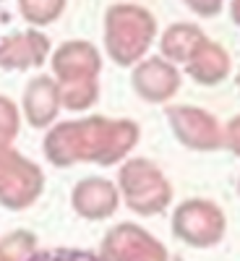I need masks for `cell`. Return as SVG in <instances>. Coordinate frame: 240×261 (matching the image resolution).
I'll use <instances>...</instances> for the list:
<instances>
[{
	"label": "cell",
	"instance_id": "7",
	"mask_svg": "<svg viewBox=\"0 0 240 261\" xmlns=\"http://www.w3.org/2000/svg\"><path fill=\"white\" fill-rule=\"evenodd\" d=\"M167 123L178 141L196 151H211L225 144V130L220 128L214 115H209L201 107H188V105H172L165 110Z\"/></svg>",
	"mask_w": 240,
	"mask_h": 261
},
{
	"label": "cell",
	"instance_id": "15",
	"mask_svg": "<svg viewBox=\"0 0 240 261\" xmlns=\"http://www.w3.org/2000/svg\"><path fill=\"white\" fill-rule=\"evenodd\" d=\"M18 11L29 27H47L60 18L65 0H18Z\"/></svg>",
	"mask_w": 240,
	"mask_h": 261
},
{
	"label": "cell",
	"instance_id": "12",
	"mask_svg": "<svg viewBox=\"0 0 240 261\" xmlns=\"http://www.w3.org/2000/svg\"><path fill=\"white\" fill-rule=\"evenodd\" d=\"M60 89L52 76H34L24 89V118L32 128H47L60 113Z\"/></svg>",
	"mask_w": 240,
	"mask_h": 261
},
{
	"label": "cell",
	"instance_id": "13",
	"mask_svg": "<svg viewBox=\"0 0 240 261\" xmlns=\"http://www.w3.org/2000/svg\"><path fill=\"white\" fill-rule=\"evenodd\" d=\"M188 76L193 81H199L204 86H214L220 84L230 76V55L225 53L222 45H217V42H204V45L199 47V53H196L188 63Z\"/></svg>",
	"mask_w": 240,
	"mask_h": 261
},
{
	"label": "cell",
	"instance_id": "6",
	"mask_svg": "<svg viewBox=\"0 0 240 261\" xmlns=\"http://www.w3.org/2000/svg\"><path fill=\"white\" fill-rule=\"evenodd\" d=\"M45 186L42 170L24 160L11 144L0 146V204L6 209H26L32 206Z\"/></svg>",
	"mask_w": 240,
	"mask_h": 261
},
{
	"label": "cell",
	"instance_id": "19",
	"mask_svg": "<svg viewBox=\"0 0 240 261\" xmlns=\"http://www.w3.org/2000/svg\"><path fill=\"white\" fill-rule=\"evenodd\" d=\"M188 8L196 13V16H204V18H211L222 11V3L225 0H185Z\"/></svg>",
	"mask_w": 240,
	"mask_h": 261
},
{
	"label": "cell",
	"instance_id": "4",
	"mask_svg": "<svg viewBox=\"0 0 240 261\" xmlns=\"http://www.w3.org/2000/svg\"><path fill=\"white\" fill-rule=\"evenodd\" d=\"M118 193L125 199V206L136 214L151 217L167 209L172 201V186L162 170L144 157L128 160L118 178Z\"/></svg>",
	"mask_w": 240,
	"mask_h": 261
},
{
	"label": "cell",
	"instance_id": "5",
	"mask_svg": "<svg viewBox=\"0 0 240 261\" xmlns=\"http://www.w3.org/2000/svg\"><path fill=\"white\" fill-rule=\"evenodd\" d=\"M227 217L214 201L206 199H188L172 214V232L185 246L193 248H211L225 238Z\"/></svg>",
	"mask_w": 240,
	"mask_h": 261
},
{
	"label": "cell",
	"instance_id": "1",
	"mask_svg": "<svg viewBox=\"0 0 240 261\" xmlns=\"http://www.w3.org/2000/svg\"><path fill=\"white\" fill-rule=\"evenodd\" d=\"M139 141V125L130 120H107L102 115L63 123L45 136V157L55 167L76 162L113 165Z\"/></svg>",
	"mask_w": 240,
	"mask_h": 261
},
{
	"label": "cell",
	"instance_id": "14",
	"mask_svg": "<svg viewBox=\"0 0 240 261\" xmlns=\"http://www.w3.org/2000/svg\"><path fill=\"white\" fill-rule=\"evenodd\" d=\"M206 42L204 32L193 24H172L165 34H162V58L170 63H188L199 47Z\"/></svg>",
	"mask_w": 240,
	"mask_h": 261
},
{
	"label": "cell",
	"instance_id": "16",
	"mask_svg": "<svg viewBox=\"0 0 240 261\" xmlns=\"http://www.w3.org/2000/svg\"><path fill=\"white\" fill-rule=\"evenodd\" d=\"M37 248V238L29 230H16L0 243V261H26V256Z\"/></svg>",
	"mask_w": 240,
	"mask_h": 261
},
{
	"label": "cell",
	"instance_id": "3",
	"mask_svg": "<svg viewBox=\"0 0 240 261\" xmlns=\"http://www.w3.org/2000/svg\"><path fill=\"white\" fill-rule=\"evenodd\" d=\"M157 34V21L146 8L130 6V3H118L104 13V47L113 63L134 65L136 60L144 58L149 50L151 39Z\"/></svg>",
	"mask_w": 240,
	"mask_h": 261
},
{
	"label": "cell",
	"instance_id": "18",
	"mask_svg": "<svg viewBox=\"0 0 240 261\" xmlns=\"http://www.w3.org/2000/svg\"><path fill=\"white\" fill-rule=\"evenodd\" d=\"M18 136V107L13 99L0 97V146L11 144Z\"/></svg>",
	"mask_w": 240,
	"mask_h": 261
},
{
	"label": "cell",
	"instance_id": "17",
	"mask_svg": "<svg viewBox=\"0 0 240 261\" xmlns=\"http://www.w3.org/2000/svg\"><path fill=\"white\" fill-rule=\"evenodd\" d=\"M26 261H104L99 253H92L86 248H65V246H58V248H34Z\"/></svg>",
	"mask_w": 240,
	"mask_h": 261
},
{
	"label": "cell",
	"instance_id": "11",
	"mask_svg": "<svg viewBox=\"0 0 240 261\" xmlns=\"http://www.w3.org/2000/svg\"><path fill=\"white\" fill-rule=\"evenodd\" d=\"M50 55V39L39 29H26L11 34L0 42V65L6 71H26L37 68Z\"/></svg>",
	"mask_w": 240,
	"mask_h": 261
},
{
	"label": "cell",
	"instance_id": "10",
	"mask_svg": "<svg viewBox=\"0 0 240 261\" xmlns=\"http://www.w3.org/2000/svg\"><path fill=\"white\" fill-rule=\"evenodd\" d=\"M118 204H120L118 186L107 178H84L76 183V188L71 193L73 212L92 222L107 220L110 214H115Z\"/></svg>",
	"mask_w": 240,
	"mask_h": 261
},
{
	"label": "cell",
	"instance_id": "2",
	"mask_svg": "<svg viewBox=\"0 0 240 261\" xmlns=\"http://www.w3.org/2000/svg\"><path fill=\"white\" fill-rule=\"evenodd\" d=\"M102 68L99 53L84 39L65 42L52 53V71L60 89V102L71 110H86L97 102V73Z\"/></svg>",
	"mask_w": 240,
	"mask_h": 261
},
{
	"label": "cell",
	"instance_id": "8",
	"mask_svg": "<svg viewBox=\"0 0 240 261\" xmlns=\"http://www.w3.org/2000/svg\"><path fill=\"white\" fill-rule=\"evenodd\" d=\"M99 256L104 261H167V248L144 227L120 222L104 235Z\"/></svg>",
	"mask_w": 240,
	"mask_h": 261
},
{
	"label": "cell",
	"instance_id": "9",
	"mask_svg": "<svg viewBox=\"0 0 240 261\" xmlns=\"http://www.w3.org/2000/svg\"><path fill=\"white\" fill-rule=\"evenodd\" d=\"M130 86L146 102H167L180 89V73L175 63L165 58H146L134 68Z\"/></svg>",
	"mask_w": 240,
	"mask_h": 261
}]
</instances>
